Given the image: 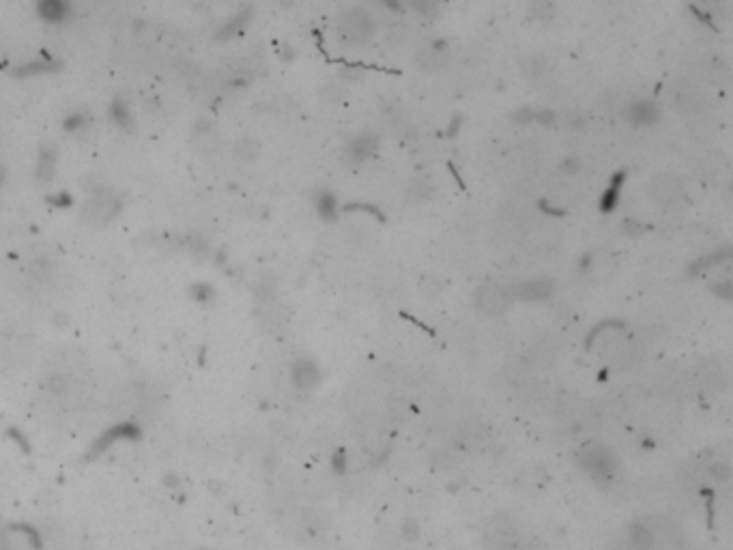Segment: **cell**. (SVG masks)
Listing matches in <instances>:
<instances>
[{"label":"cell","mask_w":733,"mask_h":550,"mask_svg":"<svg viewBox=\"0 0 733 550\" xmlns=\"http://www.w3.org/2000/svg\"><path fill=\"white\" fill-rule=\"evenodd\" d=\"M619 550H684L677 529L662 518L634 520L624 533Z\"/></svg>","instance_id":"obj_1"},{"label":"cell","mask_w":733,"mask_h":550,"mask_svg":"<svg viewBox=\"0 0 733 550\" xmlns=\"http://www.w3.org/2000/svg\"><path fill=\"white\" fill-rule=\"evenodd\" d=\"M336 31L351 46H366L374 37V19L366 9H346L336 19Z\"/></svg>","instance_id":"obj_2"},{"label":"cell","mask_w":733,"mask_h":550,"mask_svg":"<svg viewBox=\"0 0 733 550\" xmlns=\"http://www.w3.org/2000/svg\"><path fill=\"white\" fill-rule=\"evenodd\" d=\"M581 465L589 471V475L598 481H609L613 479L615 475V469H617V462H615V456L605 447V445H598V443H589L581 449Z\"/></svg>","instance_id":"obj_3"},{"label":"cell","mask_w":733,"mask_h":550,"mask_svg":"<svg viewBox=\"0 0 733 550\" xmlns=\"http://www.w3.org/2000/svg\"><path fill=\"white\" fill-rule=\"evenodd\" d=\"M650 198L660 205V207H673L677 205L684 194H686V185L680 177H675V174H669V172H660L656 174V177L650 181Z\"/></svg>","instance_id":"obj_4"},{"label":"cell","mask_w":733,"mask_h":550,"mask_svg":"<svg viewBox=\"0 0 733 550\" xmlns=\"http://www.w3.org/2000/svg\"><path fill=\"white\" fill-rule=\"evenodd\" d=\"M509 303H512V297H509L505 289H499V286H484L475 297L478 310L486 316L505 314L509 310Z\"/></svg>","instance_id":"obj_5"},{"label":"cell","mask_w":733,"mask_h":550,"mask_svg":"<svg viewBox=\"0 0 733 550\" xmlns=\"http://www.w3.org/2000/svg\"><path fill=\"white\" fill-rule=\"evenodd\" d=\"M379 148H381L379 136L372 134V131H362V134L353 136V138L346 142L344 155H346L353 164H362V162H368V160H372V157L379 155Z\"/></svg>","instance_id":"obj_6"},{"label":"cell","mask_w":733,"mask_h":550,"mask_svg":"<svg viewBox=\"0 0 733 550\" xmlns=\"http://www.w3.org/2000/svg\"><path fill=\"white\" fill-rule=\"evenodd\" d=\"M415 62H417L419 71H426V74L443 69L448 65V41H443V39L430 41L428 46H424L417 52Z\"/></svg>","instance_id":"obj_7"},{"label":"cell","mask_w":733,"mask_h":550,"mask_svg":"<svg viewBox=\"0 0 733 550\" xmlns=\"http://www.w3.org/2000/svg\"><path fill=\"white\" fill-rule=\"evenodd\" d=\"M486 540L491 550H521V531L507 520H497L493 531L486 533Z\"/></svg>","instance_id":"obj_8"},{"label":"cell","mask_w":733,"mask_h":550,"mask_svg":"<svg viewBox=\"0 0 733 550\" xmlns=\"http://www.w3.org/2000/svg\"><path fill=\"white\" fill-rule=\"evenodd\" d=\"M509 297L519 301H544L555 293V286L548 277H538V280H527L521 282L512 289H507Z\"/></svg>","instance_id":"obj_9"},{"label":"cell","mask_w":733,"mask_h":550,"mask_svg":"<svg viewBox=\"0 0 733 550\" xmlns=\"http://www.w3.org/2000/svg\"><path fill=\"white\" fill-rule=\"evenodd\" d=\"M626 121L634 127H652L658 123L660 119V108L658 103L654 101H648V99H639V101H632L626 112H624Z\"/></svg>","instance_id":"obj_10"},{"label":"cell","mask_w":733,"mask_h":550,"mask_svg":"<svg viewBox=\"0 0 733 550\" xmlns=\"http://www.w3.org/2000/svg\"><path fill=\"white\" fill-rule=\"evenodd\" d=\"M675 108L680 110L682 114H688V117H695V114H701L703 108H705V99L703 95L695 89V86L691 84H680L675 89Z\"/></svg>","instance_id":"obj_11"},{"label":"cell","mask_w":733,"mask_h":550,"mask_svg":"<svg viewBox=\"0 0 733 550\" xmlns=\"http://www.w3.org/2000/svg\"><path fill=\"white\" fill-rule=\"evenodd\" d=\"M37 13L50 24H60L71 15V0H37Z\"/></svg>","instance_id":"obj_12"},{"label":"cell","mask_w":733,"mask_h":550,"mask_svg":"<svg viewBox=\"0 0 733 550\" xmlns=\"http://www.w3.org/2000/svg\"><path fill=\"white\" fill-rule=\"evenodd\" d=\"M626 177H628L626 170L613 172V177L609 179L607 189L603 191V196H600V211H603V213H613V211L617 209L619 196H621V187H624V183H626Z\"/></svg>","instance_id":"obj_13"},{"label":"cell","mask_w":733,"mask_h":550,"mask_svg":"<svg viewBox=\"0 0 733 550\" xmlns=\"http://www.w3.org/2000/svg\"><path fill=\"white\" fill-rule=\"evenodd\" d=\"M314 207L325 222H333L338 217V198L327 189H321L314 194Z\"/></svg>","instance_id":"obj_14"},{"label":"cell","mask_w":733,"mask_h":550,"mask_svg":"<svg viewBox=\"0 0 733 550\" xmlns=\"http://www.w3.org/2000/svg\"><path fill=\"white\" fill-rule=\"evenodd\" d=\"M293 379H295V383H297L299 387L310 389V387H314V385L319 383L321 374H319V368H317L312 361L301 359V361H297V363H295Z\"/></svg>","instance_id":"obj_15"},{"label":"cell","mask_w":733,"mask_h":550,"mask_svg":"<svg viewBox=\"0 0 733 550\" xmlns=\"http://www.w3.org/2000/svg\"><path fill=\"white\" fill-rule=\"evenodd\" d=\"M37 179L39 181H52L56 174V151L54 148H41L37 155Z\"/></svg>","instance_id":"obj_16"},{"label":"cell","mask_w":733,"mask_h":550,"mask_svg":"<svg viewBox=\"0 0 733 550\" xmlns=\"http://www.w3.org/2000/svg\"><path fill=\"white\" fill-rule=\"evenodd\" d=\"M250 17H252V9H243V11H239L237 15H233V17L226 22V24L217 31V39H233V37H237L243 28L248 26Z\"/></svg>","instance_id":"obj_17"},{"label":"cell","mask_w":733,"mask_h":550,"mask_svg":"<svg viewBox=\"0 0 733 550\" xmlns=\"http://www.w3.org/2000/svg\"><path fill=\"white\" fill-rule=\"evenodd\" d=\"M523 74L529 80H542L550 74V65L544 56H529L523 60Z\"/></svg>","instance_id":"obj_18"},{"label":"cell","mask_w":733,"mask_h":550,"mask_svg":"<svg viewBox=\"0 0 733 550\" xmlns=\"http://www.w3.org/2000/svg\"><path fill=\"white\" fill-rule=\"evenodd\" d=\"M108 114H110V121H112V123H115L117 127H121V129H129L131 123H133L131 112H129V105H127V101H123V99H117V101L110 103Z\"/></svg>","instance_id":"obj_19"},{"label":"cell","mask_w":733,"mask_h":550,"mask_svg":"<svg viewBox=\"0 0 733 550\" xmlns=\"http://www.w3.org/2000/svg\"><path fill=\"white\" fill-rule=\"evenodd\" d=\"M48 71H56V60L54 58H48V56H41V60H35V62H28V65H22V67H17V76L26 78V76H39V74H48Z\"/></svg>","instance_id":"obj_20"},{"label":"cell","mask_w":733,"mask_h":550,"mask_svg":"<svg viewBox=\"0 0 733 550\" xmlns=\"http://www.w3.org/2000/svg\"><path fill=\"white\" fill-rule=\"evenodd\" d=\"M729 256H731V250H729V248H723V250H718V252H712V254H707V256L699 258L695 265H693L691 271H693V273H703V271H707V269H712L714 265H721V262L729 260Z\"/></svg>","instance_id":"obj_21"},{"label":"cell","mask_w":733,"mask_h":550,"mask_svg":"<svg viewBox=\"0 0 733 550\" xmlns=\"http://www.w3.org/2000/svg\"><path fill=\"white\" fill-rule=\"evenodd\" d=\"M235 155L243 162H254L260 155V144L254 138H243L235 146Z\"/></svg>","instance_id":"obj_22"},{"label":"cell","mask_w":733,"mask_h":550,"mask_svg":"<svg viewBox=\"0 0 733 550\" xmlns=\"http://www.w3.org/2000/svg\"><path fill=\"white\" fill-rule=\"evenodd\" d=\"M405 3L424 17H435L439 13V0H405Z\"/></svg>","instance_id":"obj_23"},{"label":"cell","mask_w":733,"mask_h":550,"mask_svg":"<svg viewBox=\"0 0 733 550\" xmlns=\"http://www.w3.org/2000/svg\"><path fill=\"white\" fill-rule=\"evenodd\" d=\"M419 291H421V295H426V297H435V295H439L443 291V282L437 275L428 273V275H424L419 280Z\"/></svg>","instance_id":"obj_24"},{"label":"cell","mask_w":733,"mask_h":550,"mask_svg":"<svg viewBox=\"0 0 733 550\" xmlns=\"http://www.w3.org/2000/svg\"><path fill=\"white\" fill-rule=\"evenodd\" d=\"M88 125V117L84 112H71L69 117L65 119V129L71 131V134H76V131L84 129Z\"/></svg>","instance_id":"obj_25"},{"label":"cell","mask_w":733,"mask_h":550,"mask_svg":"<svg viewBox=\"0 0 733 550\" xmlns=\"http://www.w3.org/2000/svg\"><path fill=\"white\" fill-rule=\"evenodd\" d=\"M512 121H514L516 125H531V123H536V110L529 108V105H523V108L514 110Z\"/></svg>","instance_id":"obj_26"},{"label":"cell","mask_w":733,"mask_h":550,"mask_svg":"<svg viewBox=\"0 0 733 550\" xmlns=\"http://www.w3.org/2000/svg\"><path fill=\"white\" fill-rule=\"evenodd\" d=\"M559 170H562L564 174H576V172L581 170V160L576 157V155H566V157L559 162Z\"/></svg>","instance_id":"obj_27"},{"label":"cell","mask_w":733,"mask_h":550,"mask_svg":"<svg viewBox=\"0 0 733 550\" xmlns=\"http://www.w3.org/2000/svg\"><path fill=\"white\" fill-rule=\"evenodd\" d=\"M536 123L550 127V125L557 123V114H555L553 110H548V108H544V110H536Z\"/></svg>","instance_id":"obj_28"},{"label":"cell","mask_w":733,"mask_h":550,"mask_svg":"<svg viewBox=\"0 0 733 550\" xmlns=\"http://www.w3.org/2000/svg\"><path fill=\"white\" fill-rule=\"evenodd\" d=\"M460 129H462V117H460V114H454V117L450 119L448 127H446V136H448L450 140H454V138H458Z\"/></svg>","instance_id":"obj_29"},{"label":"cell","mask_w":733,"mask_h":550,"mask_svg":"<svg viewBox=\"0 0 733 550\" xmlns=\"http://www.w3.org/2000/svg\"><path fill=\"white\" fill-rule=\"evenodd\" d=\"M714 293L718 295V297H723V299H731L733 295V284H731V280H725V282H718L716 286H714Z\"/></svg>","instance_id":"obj_30"},{"label":"cell","mask_w":733,"mask_h":550,"mask_svg":"<svg viewBox=\"0 0 733 550\" xmlns=\"http://www.w3.org/2000/svg\"><path fill=\"white\" fill-rule=\"evenodd\" d=\"M344 211H366L370 215H376L379 219H383V213L376 207H370V205H348V207H344Z\"/></svg>","instance_id":"obj_31"},{"label":"cell","mask_w":733,"mask_h":550,"mask_svg":"<svg viewBox=\"0 0 733 550\" xmlns=\"http://www.w3.org/2000/svg\"><path fill=\"white\" fill-rule=\"evenodd\" d=\"M643 230H646V228H643L639 222H634V219H626V222H624V232H626V234L637 237V234H641Z\"/></svg>","instance_id":"obj_32"},{"label":"cell","mask_w":733,"mask_h":550,"mask_svg":"<svg viewBox=\"0 0 733 550\" xmlns=\"http://www.w3.org/2000/svg\"><path fill=\"white\" fill-rule=\"evenodd\" d=\"M379 5H383L385 9L394 11V13H400L403 11V0H376Z\"/></svg>","instance_id":"obj_33"},{"label":"cell","mask_w":733,"mask_h":550,"mask_svg":"<svg viewBox=\"0 0 733 550\" xmlns=\"http://www.w3.org/2000/svg\"><path fill=\"white\" fill-rule=\"evenodd\" d=\"M691 11H693V13L697 15V19H699V22H703V24H705V26H709V28H714V31H716V22H712V19H709V15H707V13L699 11L697 7H691Z\"/></svg>","instance_id":"obj_34"},{"label":"cell","mask_w":733,"mask_h":550,"mask_svg":"<svg viewBox=\"0 0 733 550\" xmlns=\"http://www.w3.org/2000/svg\"><path fill=\"white\" fill-rule=\"evenodd\" d=\"M52 205H58V207H69V205H71V196H69V194H65V191H60V194H56V196L52 198Z\"/></svg>","instance_id":"obj_35"},{"label":"cell","mask_w":733,"mask_h":550,"mask_svg":"<svg viewBox=\"0 0 733 550\" xmlns=\"http://www.w3.org/2000/svg\"><path fill=\"white\" fill-rule=\"evenodd\" d=\"M540 209H542V211H546V213H550V215H557V217H559V215H564V211H562V209H553V207H550L548 203H544V200H540Z\"/></svg>","instance_id":"obj_36"},{"label":"cell","mask_w":733,"mask_h":550,"mask_svg":"<svg viewBox=\"0 0 733 550\" xmlns=\"http://www.w3.org/2000/svg\"><path fill=\"white\" fill-rule=\"evenodd\" d=\"M3 179H5V172H3V168H0V183H3Z\"/></svg>","instance_id":"obj_37"},{"label":"cell","mask_w":733,"mask_h":550,"mask_svg":"<svg viewBox=\"0 0 733 550\" xmlns=\"http://www.w3.org/2000/svg\"><path fill=\"white\" fill-rule=\"evenodd\" d=\"M280 3H284V5H291V3H295V0H280Z\"/></svg>","instance_id":"obj_38"}]
</instances>
